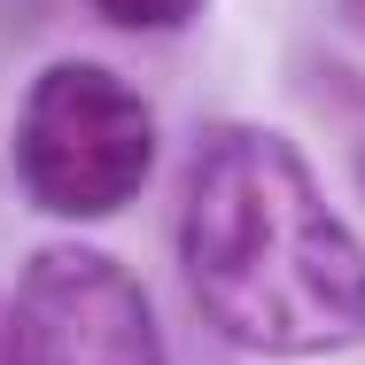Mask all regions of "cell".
<instances>
[{
  "label": "cell",
  "mask_w": 365,
  "mask_h": 365,
  "mask_svg": "<svg viewBox=\"0 0 365 365\" xmlns=\"http://www.w3.org/2000/svg\"><path fill=\"white\" fill-rule=\"evenodd\" d=\"M342 8H350V24H365V0H342Z\"/></svg>",
  "instance_id": "8992f818"
},
{
  "label": "cell",
  "mask_w": 365,
  "mask_h": 365,
  "mask_svg": "<svg viewBox=\"0 0 365 365\" xmlns=\"http://www.w3.org/2000/svg\"><path fill=\"white\" fill-rule=\"evenodd\" d=\"M93 16L117 31H187L202 16V0H93Z\"/></svg>",
  "instance_id": "277c9868"
},
{
  "label": "cell",
  "mask_w": 365,
  "mask_h": 365,
  "mask_svg": "<svg viewBox=\"0 0 365 365\" xmlns=\"http://www.w3.org/2000/svg\"><path fill=\"white\" fill-rule=\"evenodd\" d=\"M179 272L195 311L249 358H334L365 342V241L272 125H210L187 163Z\"/></svg>",
  "instance_id": "6da1fadb"
},
{
  "label": "cell",
  "mask_w": 365,
  "mask_h": 365,
  "mask_svg": "<svg viewBox=\"0 0 365 365\" xmlns=\"http://www.w3.org/2000/svg\"><path fill=\"white\" fill-rule=\"evenodd\" d=\"M0 365H16V342H8V311H0Z\"/></svg>",
  "instance_id": "5b68a950"
},
{
  "label": "cell",
  "mask_w": 365,
  "mask_h": 365,
  "mask_svg": "<svg viewBox=\"0 0 365 365\" xmlns=\"http://www.w3.org/2000/svg\"><path fill=\"white\" fill-rule=\"evenodd\" d=\"M16 187L31 210L101 225L133 210L155 171V109L109 63H47L16 109Z\"/></svg>",
  "instance_id": "7a4b0ae2"
},
{
  "label": "cell",
  "mask_w": 365,
  "mask_h": 365,
  "mask_svg": "<svg viewBox=\"0 0 365 365\" xmlns=\"http://www.w3.org/2000/svg\"><path fill=\"white\" fill-rule=\"evenodd\" d=\"M8 342L16 365H163L148 288L86 241H55L24 264Z\"/></svg>",
  "instance_id": "3957f363"
}]
</instances>
